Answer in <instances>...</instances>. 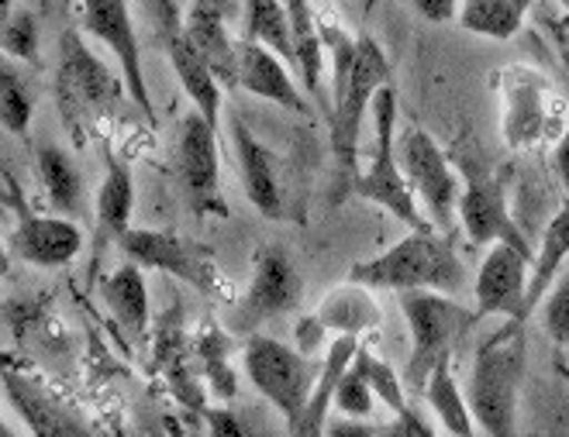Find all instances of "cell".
Here are the masks:
<instances>
[{
  "label": "cell",
  "instance_id": "obj_1",
  "mask_svg": "<svg viewBox=\"0 0 569 437\" xmlns=\"http://www.w3.org/2000/svg\"><path fill=\"white\" fill-rule=\"evenodd\" d=\"M325 49L331 55V114H328V134H331V159L339 173V196L352 193L356 186V162H359V134L366 108H373V96L393 83V70L387 52L370 39H352L346 28L321 21Z\"/></svg>",
  "mask_w": 569,
  "mask_h": 437
},
{
  "label": "cell",
  "instance_id": "obj_2",
  "mask_svg": "<svg viewBox=\"0 0 569 437\" xmlns=\"http://www.w3.org/2000/svg\"><path fill=\"white\" fill-rule=\"evenodd\" d=\"M349 283L370 289H390V293L435 289L456 296L466 289V265L452 245V234L428 227V231H408L387 252L356 262L349 268Z\"/></svg>",
  "mask_w": 569,
  "mask_h": 437
},
{
  "label": "cell",
  "instance_id": "obj_3",
  "mask_svg": "<svg viewBox=\"0 0 569 437\" xmlns=\"http://www.w3.org/2000/svg\"><path fill=\"white\" fill-rule=\"evenodd\" d=\"M528 365V334L521 321H508L480 345L466 383V399L483 437H518V403Z\"/></svg>",
  "mask_w": 569,
  "mask_h": 437
},
{
  "label": "cell",
  "instance_id": "obj_4",
  "mask_svg": "<svg viewBox=\"0 0 569 437\" xmlns=\"http://www.w3.org/2000/svg\"><path fill=\"white\" fill-rule=\"evenodd\" d=\"M56 108L73 134V142H87L128 93L124 77L114 73L87 42L80 28H66L59 39V62H56Z\"/></svg>",
  "mask_w": 569,
  "mask_h": 437
},
{
  "label": "cell",
  "instance_id": "obj_5",
  "mask_svg": "<svg viewBox=\"0 0 569 437\" xmlns=\"http://www.w3.org/2000/svg\"><path fill=\"white\" fill-rule=\"evenodd\" d=\"M397 299H400V314H405L408 331H411L405 386L415 393H425L435 368H439L446 358H452V348L480 321H477V311L456 304L449 293L408 289V293H397Z\"/></svg>",
  "mask_w": 569,
  "mask_h": 437
},
{
  "label": "cell",
  "instance_id": "obj_6",
  "mask_svg": "<svg viewBox=\"0 0 569 437\" xmlns=\"http://www.w3.org/2000/svg\"><path fill=\"white\" fill-rule=\"evenodd\" d=\"M370 114H373V134H377L373 155H370V170L356 176L352 193L383 207L393 221L408 224V231L435 227L428 221V214L421 211L418 196L405 176V165H400V155H397V90H393V83H387L373 96Z\"/></svg>",
  "mask_w": 569,
  "mask_h": 437
},
{
  "label": "cell",
  "instance_id": "obj_7",
  "mask_svg": "<svg viewBox=\"0 0 569 437\" xmlns=\"http://www.w3.org/2000/svg\"><path fill=\"white\" fill-rule=\"evenodd\" d=\"M242 365L256 393L283 417L287 434H293L311 403L321 365H315V358H308L305 352H297L277 338H266V334L246 338Z\"/></svg>",
  "mask_w": 569,
  "mask_h": 437
},
{
  "label": "cell",
  "instance_id": "obj_8",
  "mask_svg": "<svg viewBox=\"0 0 569 437\" xmlns=\"http://www.w3.org/2000/svg\"><path fill=\"white\" fill-rule=\"evenodd\" d=\"M121 252L128 262L142 265L146 273H166L197 293L224 296V280L214 262V252L200 242H190L180 231L162 227H131L121 238Z\"/></svg>",
  "mask_w": 569,
  "mask_h": 437
},
{
  "label": "cell",
  "instance_id": "obj_9",
  "mask_svg": "<svg viewBox=\"0 0 569 437\" xmlns=\"http://www.w3.org/2000/svg\"><path fill=\"white\" fill-rule=\"evenodd\" d=\"M397 155H400L405 176L418 196L421 211L428 214V221L439 231L452 234V227L459 224L462 176L452 170V162L442 152V145L431 139V131L408 128L397 139Z\"/></svg>",
  "mask_w": 569,
  "mask_h": 437
},
{
  "label": "cell",
  "instance_id": "obj_10",
  "mask_svg": "<svg viewBox=\"0 0 569 437\" xmlns=\"http://www.w3.org/2000/svg\"><path fill=\"white\" fill-rule=\"evenodd\" d=\"M177 180L187 207L197 217H228V200L221 196V159L218 128L200 114H187L177 134Z\"/></svg>",
  "mask_w": 569,
  "mask_h": 437
},
{
  "label": "cell",
  "instance_id": "obj_11",
  "mask_svg": "<svg viewBox=\"0 0 569 437\" xmlns=\"http://www.w3.org/2000/svg\"><path fill=\"white\" fill-rule=\"evenodd\" d=\"M80 11H83L87 35L97 39L118 59V73L124 77L131 104L146 114L149 124H156L152 93L146 83V65H142V49H139L136 18H131V4L128 0H80Z\"/></svg>",
  "mask_w": 569,
  "mask_h": 437
},
{
  "label": "cell",
  "instance_id": "obj_12",
  "mask_svg": "<svg viewBox=\"0 0 569 437\" xmlns=\"http://www.w3.org/2000/svg\"><path fill=\"white\" fill-rule=\"evenodd\" d=\"M500 134H505L508 149L528 152L549 139L556 124L552 111V87L549 80L531 70V65H508L500 73Z\"/></svg>",
  "mask_w": 569,
  "mask_h": 437
},
{
  "label": "cell",
  "instance_id": "obj_13",
  "mask_svg": "<svg viewBox=\"0 0 569 437\" xmlns=\"http://www.w3.org/2000/svg\"><path fill=\"white\" fill-rule=\"evenodd\" d=\"M297 304H300V276L293 262L277 248H262L256 255L249 289L239 296V304L228 314V331L252 338L266 321L297 311Z\"/></svg>",
  "mask_w": 569,
  "mask_h": 437
},
{
  "label": "cell",
  "instance_id": "obj_14",
  "mask_svg": "<svg viewBox=\"0 0 569 437\" xmlns=\"http://www.w3.org/2000/svg\"><path fill=\"white\" fill-rule=\"evenodd\" d=\"M531 252L518 245H490L480 262L473 299L477 321L505 317V321H528V286H531Z\"/></svg>",
  "mask_w": 569,
  "mask_h": 437
},
{
  "label": "cell",
  "instance_id": "obj_15",
  "mask_svg": "<svg viewBox=\"0 0 569 437\" xmlns=\"http://www.w3.org/2000/svg\"><path fill=\"white\" fill-rule=\"evenodd\" d=\"M149 4H152V18H156V28H159V45L166 49V59H170L183 93L190 96L193 111H200L218 128V121H221V90L224 87L211 73V65L204 62V55H200L193 49V42L187 39L183 18L177 14L173 0H149Z\"/></svg>",
  "mask_w": 569,
  "mask_h": 437
},
{
  "label": "cell",
  "instance_id": "obj_16",
  "mask_svg": "<svg viewBox=\"0 0 569 437\" xmlns=\"http://www.w3.org/2000/svg\"><path fill=\"white\" fill-rule=\"evenodd\" d=\"M459 224L473 245H518L528 248L525 231L515 224L508 211V190L497 173L466 165L462 170V200H459ZM531 252V248H528Z\"/></svg>",
  "mask_w": 569,
  "mask_h": 437
},
{
  "label": "cell",
  "instance_id": "obj_17",
  "mask_svg": "<svg viewBox=\"0 0 569 437\" xmlns=\"http://www.w3.org/2000/svg\"><path fill=\"white\" fill-rule=\"evenodd\" d=\"M8 200L18 207V221L11 227V252L36 268H62L83 252V231L62 214H31L21 200L14 180L4 173Z\"/></svg>",
  "mask_w": 569,
  "mask_h": 437
},
{
  "label": "cell",
  "instance_id": "obj_18",
  "mask_svg": "<svg viewBox=\"0 0 569 437\" xmlns=\"http://www.w3.org/2000/svg\"><path fill=\"white\" fill-rule=\"evenodd\" d=\"M239 87L259 100H270V104L311 118L318 108L315 100L308 96V90L300 87L293 65L287 59H280L273 49H266L262 42H242L239 45Z\"/></svg>",
  "mask_w": 569,
  "mask_h": 437
},
{
  "label": "cell",
  "instance_id": "obj_19",
  "mask_svg": "<svg viewBox=\"0 0 569 437\" xmlns=\"http://www.w3.org/2000/svg\"><path fill=\"white\" fill-rule=\"evenodd\" d=\"M4 396L31 437H93L90 424L73 407H66L39 379L18 373V368H4Z\"/></svg>",
  "mask_w": 569,
  "mask_h": 437
},
{
  "label": "cell",
  "instance_id": "obj_20",
  "mask_svg": "<svg viewBox=\"0 0 569 437\" xmlns=\"http://www.w3.org/2000/svg\"><path fill=\"white\" fill-rule=\"evenodd\" d=\"M231 142H236V159H239V176L246 186L249 204L270 221H280L287 214V190L280 180V159L266 149L256 131L246 128V121L231 118Z\"/></svg>",
  "mask_w": 569,
  "mask_h": 437
},
{
  "label": "cell",
  "instance_id": "obj_21",
  "mask_svg": "<svg viewBox=\"0 0 569 437\" xmlns=\"http://www.w3.org/2000/svg\"><path fill=\"white\" fill-rule=\"evenodd\" d=\"M131 214H136V180H131L124 159L108 155V173L97 186L93 204V258H100L111 245H121L131 231Z\"/></svg>",
  "mask_w": 569,
  "mask_h": 437
},
{
  "label": "cell",
  "instance_id": "obj_22",
  "mask_svg": "<svg viewBox=\"0 0 569 437\" xmlns=\"http://www.w3.org/2000/svg\"><path fill=\"white\" fill-rule=\"evenodd\" d=\"M187 39L193 49L204 55L211 73L221 87H239V45L231 42L224 28V4L221 0H193L190 11L183 14Z\"/></svg>",
  "mask_w": 569,
  "mask_h": 437
},
{
  "label": "cell",
  "instance_id": "obj_23",
  "mask_svg": "<svg viewBox=\"0 0 569 437\" xmlns=\"http://www.w3.org/2000/svg\"><path fill=\"white\" fill-rule=\"evenodd\" d=\"M290 11V28H293V70L300 87L308 90V96L315 100V108L325 111V118L331 114L328 96H325V83H321V70H325V31H321V18L311 11L308 0H283Z\"/></svg>",
  "mask_w": 569,
  "mask_h": 437
},
{
  "label": "cell",
  "instance_id": "obj_24",
  "mask_svg": "<svg viewBox=\"0 0 569 437\" xmlns=\"http://www.w3.org/2000/svg\"><path fill=\"white\" fill-rule=\"evenodd\" d=\"M100 299L108 304V314L128 334V342L146 345L149 338V283L146 268L136 262L118 265L114 273L100 283Z\"/></svg>",
  "mask_w": 569,
  "mask_h": 437
},
{
  "label": "cell",
  "instance_id": "obj_25",
  "mask_svg": "<svg viewBox=\"0 0 569 437\" xmlns=\"http://www.w3.org/2000/svg\"><path fill=\"white\" fill-rule=\"evenodd\" d=\"M318 317L325 321V327L335 338H362L366 331L380 327V304L370 286L346 283L321 299Z\"/></svg>",
  "mask_w": 569,
  "mask_h": 437
},
{
  "label": "cell",
  "instance_id": "obj_26",
  "mask_svg": "<svg viewBox=\"0 0 569 437\" xmlns=\"http://www.w3.org/2000/svg\"><path fill=\"white\" fill-rule=\"evenodd\" d=\"M36 165H39V183H42L49 207L62 217H73L83 207V180H80V170L73 165V159L59 145L42 142L36 152Z\"/></svg>",
  "mask_w": 569,
  "mask_h": 437
},
{
  "label": "cell",
  "instance_id": "obj_27",
  "mask_svg": "<svg viewBox=\"0 0 569 437\" xmlns=\"http://www.w3.org/2000/svg\"><path fill=\"white\" fill-rule=\"evenodd\" d=\"M569 265V204L546 224L542 242H539V255H535L531 265V286H528V317L535 307H542L546 293L552 289V283L559 280V273Z\"/></svg>",
  "mask_w": 569,
  "mask_h": 437
},
{
  "label": "cell",
  "instance_id": "obj_28",
  "mask_svg": "<svg viewBox=\"0 0 569 437\" xmlns=\"http://www.w3.org/2000/svg\"><path fill=\"white\" fill-rule=\"evenodd\" d=\"M425 399H428L431 414L439 417V424L452 437H477V420L470 410V399H466V389L456 383L449 358L431 373V379L425 386Z\"/></svg>",
  "mask_w": 569,
  "mask_h": 437
},
{
  "label": "cell",
  "instance_id": "obj_29",
  "mask_svg": "<svg viewBox=\"0 0 569 437\" xmlns=\"http://www.w3.org/2000/svg\"><path fill=\"white\" fill-rule=\"evenodd\" d=\"M531 0H462L459 24L483 39H511L528 18Z\"/></svg>",
  "mask_w": 569,
  "mask_h": 437
},
{
  "label": "cell",
  "instance_id": "obj_30",
  "mask_svg": "<svg viewBox=\"0 0 569 437\" xmlns=\"http://www.w3.org/2000/svg\"><path fill=\"white\" fill-rule=\"evenodd\" d=\"M246 39L262 42L293 65V28L283 0H246Z\"/></svg>",
  "mask_w": 569,
  "mask_h": 437
},
{
  "label": "cell",
  "instance_id": "obj_31",
  "mask_svg": "<svg viewBox=\"0 0 569 437\" xmlns=\"http://www.w3.org/2000/svg\"><path fill=\"white\" fill-rule=\"evenodd\" d=\"M370 355L359 345L356 358L349 362V368L339 379V389H335V414H346V417H359V420H370L373 417V383H370Z\"/></svg>",
  "mask_w": 569,
  "mask_h": 437
},
{
  "label": "cell",
  "instance_id": "obj_32",
  "mask_svg": "<svg viewBox=\"0 0 569 437\" xmlns=\"http://www.w3.org/2000/svg\"><path fill=\"white\" fill-rule=\"evenodd\" d=\"M197 355H200V376L208 379V386H211V393L218 399H231L239 393L236 373L228 368V334L224 331L204 327V334H200V345H197Z\"/></svg>",
  "mask_w": 569,
  "mask_h": 437
},
{
  "label": "cell",
  "instance_id": "obj_33",
  "mask_svg": "<svg viewBox=\"0 0 569 437\" xmlns=\"http://www.w3.org/2000/svg\"><path fill=\"white\" fill-rule=\"evenodd\" d=\"M0 83H4V93H0V121H4V131L11 134H24L31 118H36V96H31L28 83L21 80V73L14 65H8L4 59V73H0Z\"/></svg>",
  "mask_w": 569,
  "mask_h": 437
},
{
  "label": "cell",
  "instance_id": "obj_34",
  "mask_svg": "<svg viewBox=\"0 0 569 437\" xmlns=\"http://www.w3.org/2000/svg\"><path fill=\"white\" fill-rule=\"evenodd\" d=\"M0 49H4V59L36 62L39 49H42L39 18L31 14V11H24V8L4 14V35H0Z\"/></svg>",
  "mask_w": 569,
  "mask_h": 437
},
{
  "label": "cell",
  "instance_id": "obj_35",
  "mask_svg": "<svg viewBox=\"0 0 569 437\" xmlns=\"http://www.w3.org/2000/svg\"><path fill=\"white\" fill-rule=\"evenodd\" d=\"M542 324L556 345L569 348V265L559 273L552 289L542 299Z\"/></svg>",
  "mask_w": 569,
  "mask_h": 437
},
{
  "label": "cell",
  "instance_id": "obj_36",
  "mask_svg": "<svg viewBox=\"0 0 569 437\" xmlns=\"http://www.w3.org/2000/svg\"><path fill=\"white\" fill-rule=\"evenodd\" d=\"M370 383H373V393L377 399H383L390 410H405L408 399H405V379H400L387 362H380L377 355H370Z\"/></svg>",
  "mask_w": 569,
  "mask_h": 437
},
{
  "label": "cell",
  "instance_id": "obj_37",
  "mask_svg": "<svg viewBox=\"0 0 569 437\" xmlns=\"http://www.w3.org/2000/svg\"><path fill=\"white\" fill-rule=\"evenodd\" d=\"M200 417H204L211 437H256L239 414H231L224 407H204V414H200Z\"/></svg>",
  "mask_w": 569,
  "mask_h": 437
},
{
  "label": "cell",
  "instance_id": "obj_38",
  "mask_svg": "<svg viewBox=\"0 0 569 437\" xmlns=\"http://www.w3.org/2000/svg\"><path fill=\"white\" fill-rule=\"evenodd\" d=\"M325 338H328V327H325V321L318 314H308V317L297 321V352H305L308 358H315L321 348L331 345V342L325 345Z\"/></svg>",
  "mask_w": 569,
  "mask_h": 437
},
{
  "label": "cell",
  "instance_id": "obj_39",
  "mask_svg": "<svg viewBox=\"0 0 569 437\" xmlns=\"http://www.w3.org/2000/svg\"><path fill=\"white\" fill-rule=\"evenodd\" d=\"M380 437H435V427L411 407H405Z\"/></svg>",
  "mask_w": 569,
  "mask_h": 437
},
{
  "label": "cell",
  "instance_id": "obj_40",
  "mask_svg": "<svg viewBox=\"0 0 569 437\" xmlns=\"http://www.w3.org/2000/svg\"><path fill=\"white\" fill-rule=\"evenodd\" d=\"M411 8H415L425 21H431V24H449V21H456L459 11H462L459 0H411Z\"/></svg>",
  "mask_w": 569,
  "mask_h": 437
},
{
  "label": "cell",
  "instance_id": "obj_41",
  "mask_svg": "<svg viewBox=\"0 0 569 437\" xmlns=\"http://www.w3.org/2000/svg\"><path fill=\"white\" fill-rule=\"evenodd\" d=\"M325 437H380V430L370 420H359V417H346V414H335L325 427Z\"/></svg>",
  "mask_w": 569,
  "mask_h": 437
},
{
  "label": "cell",
  "instance_id": "obj_42",
  "mask_svg": "<svg viewBox=\"0 0 569 437\" xmlns=\"http://www.w3.org/2000/svg\"><path fill=\"white\" fill-rule=\"evenodd\" d=\"M552 170H556V180H559L562 193L569 196V128L562 131V139L552 149Z\"/></svg>",
  "mask_w": 569,
  "mask_h": 437
},
{
  "label": "cell",
  "instance_id": "obj_43",
  "mask_svg": "<svg viewBox=\"0 0 569 437\" xmlns=\"http://www.w3.org/2000/svg\"><path fill=\"white\" fill-rule=\"evenodd\" d=\"M552 42H556V52H559V59L566 65V77H569V21H566V28L552 24Z\"/></svg>",
  "mask_w": 569,
  "mask_h": 437
},
{
  "label": "cell",
  "instance_id": "obj_44",
  "mask_svg": "<svg viewBox=\"0 0 569 437\" xmlns=\"http://www.w3.org/2000/svg\"><path fill=\"white\" fill-rule=\"evenodd\" d=\"M552 437H569V417H556Z\"/></svg>",
  "mask_w": 569,
  "mask_h": 437
},
{
  "label": "cell",
  "instance_id": "obj_45",
  "mask_svg": "<svg viewBox=\"0 0 569 437\" xmlns=\"http://www.w3.org/2000/svg\"><path fill=\"white\" fill-rule=\"evenodd\" d=\"M556 376H559V379L566 383V389H569V365H566V362H556Z\"/></svg>",
  "mask_w": 569,
  "mask_h": 437
},
{
  "label": "cell",
  "instance_id": "obj_46",
  "mask_svg": "<svg viewBox=\"0 0 569 437\" xmlns=\"http://www.w3.org/2000/svg\"><path fill=\"white\" fill-rule=\"evenodd\" d=\"M559 4H562V11H566V21H569V0H559Z\"/></svg>",
  "mask_w": 569,
  "mask_h": 437
}]
</instances>
